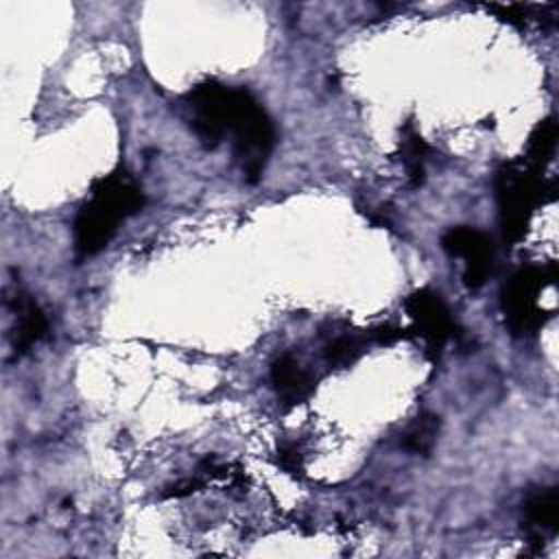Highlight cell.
Segmentation results:
<instances>
[{
	"mask_svg": "<svg viewBox=\"0 0 559 559\" xmlns=\"http://www.w3.org/2000/svg\"><path fill=\"white\" fill-rule=\"evenodd\" d=\"M142 203L144 194L129 175L116 170L98 179L74 221L76 255L87 258L107 247L118 231V225L127 216L135 214Z\"/></svg>",
	"mask_w": 559,
	"mask_h": 559,
	"instance_id": "1",
	"label": "cell"
},
{
	"mask_svg": "<svg viewBox=\"0 0 559 559\" xmlns=\"http://www.w3.org/2000/svg\"><path fill=\"white\" fill-rule=\"evenodd\" d=\"M227 133L234 138V155L240 162L245 179L255 183L273 151L275 127L262 105L245 87H236Z\"/></svg>",
	"mask_w": 559,
	"mask_h": 559,
	"instance_id": "2",
	"label": "cell"
},
{
	"mask_svg": "<svg viewBox=\"0 0 559 559\" xmlns=\"http://www.w3.org/2000/svg\"><path fill=\"white\" fill-rule=\"evenodd\" d=\"M234 94L236 87H227L216 81H205L188 94L192 129L207 148H214L227 135Z\"/></svg>",
	"mask_w": 559,
	"mask_h": 559,
	"instance_id": "3",
	"label": "cell"
},
{
	"mask_svg": "<svg viewBox=\"0 0 559 559\" xmlns=\"http://www.w3.org/2000/svg\"><path fill=\"white\" fill-rule=\"evenodd\" d=\"M441 242L450 255L463 260V280L467 288H480L493 266L491 238L474 227H452Z\"/></svg>",
	"mask_w": 559,
	"mask_h": 559,
	"instance_id": "4",
	"label": "cell"
},
{
	"mask_svg": "<svg viewBox=\"0 0 559 559\" xmlns=\"http://www.w3.org/2000/svg\"><path fill=\"white\" fill-rule=\"evenodd\" d=\"M539 183L522 170L507 168L498 175V201L502 210L504 236L515 240L522 234L524 225L528 223V214L533 210Z\"/></svg>",
	"mask_w": 559,
	"mask_h": 559,
	"instance_id": "5",
	"label": "cell"
},
{
	"mask_svg": "<svg viewBox=\"0 0 559 559\" xmlns=\"http://www.w3.org/2000/svg\"><path fill=\"white\" fill-rule=\"evenodd\" d=\"M539 290H542L539 269H522L509 280V286L504 288V297H502V308L513 334H528L539 325V304H537Z\"/></svg>",
	"mask_w": 559,
	"mask_h": 559,
	"instance_id": "6",
	"label": "cell"
},
{
	"mask_svg": "<svg viewBox=\"0 0 559 559\" xmlns=\"http://www.w3.org/2000/svg\"><path fill=\"white\" fill-rule=\"evenodd\" d=\"M411 317L417 321L421 336L426 338L428 347L439 354V349L450 341L454 334V323L450 319V312L439 295L430 290H419L408 297L406 304Z\"/></svg>",
	"mask_w": 559,
	"mask_h": 559,
	"instance_id": "7",
	"label": "cell"
},
{
	"mask_svg": "<svg viewBox=\"0 0 559 559\" xmlns=\"http://www.w3.org/2000/svg\"><path fill=\"white\" fill-rule=\"evenodd\" d=\"M13 352L26 354L35 343H39L48 334V319L37 301H33L28 295L17 293L13 297Z\"/></svg>",
	"mask_w": 559,
	"mask_h": 559,
	"instance_id": "8",
	"label": "cell"
},
{
	"mask_svg": "<svg viewBox=\"0 0 559 559\" xmlns=\"http://www.w3.org/2000/svg\"><path fill=\"white\" fill-rule=\"evenodd\" d=\"M271 382L275 384L277 395L288 402V404H299L304 402L312 389V376L295 360L290 354H282L273 367H271Z\"/></svg>",
	"mask_w": 559,
	"mask_h": 559,
	"instance_id": "9",
	"label": "cell"
},
{
	"mask_svg": "<svg viewBox=\"0 0 559 559\" xmlns=\"http://www.w3.org/2000/svg\"><path fill=\"white\" fill-rule=\"evenodd\" d=\"M524 520L528 531L539 539L544 533H555L559 522V493L557 487H539L528 491L524 500Z\"/></svg>",
	"mask_w": 559,
	"mask_h": 559,
	"instance_id": "10",
	"label": "cell"
},
{
	"mask_svg": "<svg viewBox=\"0 0 559 559\" xmlns=\"http://www.w3.org/2000/svg\"><path fill=\"white\" fill-rule=\"evenodd\" d=\"M439 430V417L432 413H421L404 432L400 439V445L415 454H428L435 445Z\"/></svg>",
	"mask_w": 559,
	"mask_h": 559,
	"instance_id": "11",
	"label": "cell"
},
{
	"mask_svg": "<svg viewBox=\"0 0 559 559\" xmlns=\"http://www.w3.org/2000/svg\"><path fill=\"white\" fill-rule=\"evenodd\" d=\"M424 155H426V142L408 124L404 129V140H402V159H404L411 186H415V188L424 181Z\"/></svg>",
	"mask_w": 559,
	"mask_h": 559,
	"instance_id": "12",
	"label": "cell"
},
{
	"mask_svg": "<svg viewBox=\"0 0 559 559\" xmlns=\"http://www.w3.org/2000/svg\"><path fill=\"white\" fill-rule=\"evenodd\" d=\"M555 138H557V129H555L552 118H548V120H544V122L533 131V135H531V140H528V155H531V159H535V162L546 159V157L552 153Z\"/></svg>",
	"mask_w": 559,
	"mask_h": 559,
	"instance_id": "13",
	"label": "cell"
},
{
	"mask_svg": "<svg viewBox=\"0 0 559 559\" xmlns=\"http://www.w3.org/2000/svg\"><path fill=\"white\" fill-rule=\"evenodd\" d=\"M360 352V341L356 336H336L325 347V358L330 362H349Z\"/></svg>",
	"mask_w": 559,
	"mask_h": 559,
	"instance_id": "14",
	"label": "cell"
}]
</instances>
